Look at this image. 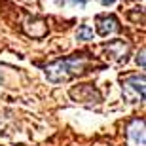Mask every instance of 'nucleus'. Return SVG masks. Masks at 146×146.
I'll use <instances>...</instances> for the list:
<instances>
[{"label": "nucleus", "instance_id": "7", "mask_svg": "<svg viewBox=\"0 0 146 146\" xmlns=\"http://www.w3.org/2000/svg\"><path fill=\"white\" fill-rule=\"evenodd\" d=\"M59 6H65V4H72V6H80V8H84V6L87 4V0H55Z\"/></svg>", "mask_w": 146, "mask_h": 146}, {"label": "nucleus", "instance_id": "5", "mask_svg": "<svg viewBox=\"0 0 146 146\" xmlns=\"http://www.w3.org/2000/svg\"><path fill=\"white\" fill-rule=\"evenodd\" d=\"M95 23H97V33L101 36H108L110 33L118 31V19H116V15H97L95 17Z\"/></svg>", "mask_w": 146, "mask_h": 146}, {"label": "nucleus", "instance_id": "2", "mask_svg": "<svg viewBox=\"0 0 146 146\" xmlns=\"http://www.w3.org/2000/svg\"><path fill=\"white\" fill-rule=\"evenodd\" d=\"M121 89L127 101L142 103L144 101V74H129L121 78Z\"/></svg>", "mask_w": 146, "mask_h": 146}, {"label": "nucleus", "instance_id": "3", "mask_svg": "<svg viewBox=\"0 0 146 146\" xmlns=\"http://www.w3.org/2000/svg\"><path fill=\"white\" fill-rule=\"evenodd\" d=\"M127 146H144V119H133L127 125Z\"/></svg>", "mask_w": 146, "mask_h": 146}, {"label": "nucleus", "instance_id": "10", "mask_svg": "<svg viewBox=\"0 0 146 146\" xmlns=\"http://www.w3.org/2000/svg\"><path fill=\"white\" fill-rule=\"evenodd\" d=\"M0 82H2V72H0Z\"/></svg>", "mask_w": 146, "mask_h": 146}, {"label": "nucleus", "instance_id": "8", "mask_svg": "<svg viewBox=\"0 0 146 146\" xmlns=\"http://www.w3.org/2000/svg\"><path fill=\"white\" fill-rule=\"evenodd\" d=\"M137 65H141V68H144V49H141V53L137 55Z\"/></svg>", "mask_w": 146, "mask_h": 146}, {"label": "nucleus", "instance_id": "4", "mask_svg": "<svg viewBox=\"0 0 146 146\" xmlns=\"http://www.w3.org/2000/svg\"><path fill=\"white\" fill-rule=\"evenodd\" d=\"M70 95L76 99V101H82V103H89V101H101V93L95 89V87L91 86V84H84V86H78V87H74L70 91Z\"/></svg>", "mask_w": 146, "mask_h": 146}, {"label": "nucleus", "instance_id": "9", "mask_svg": "<svg viewBox=\"0 0 146 146\" xmlns=\"http://www.w3.org/2000/svg\"><path fill=\"white\" fill-rule=\"evenodd\" d=\"M101 2H103V6H110V4H114L116 0H101Z\"/></svg>", "mask_w": 146, "mask_h": 146}, {"label": "nucleus", "instance_id": "1", "mask_svg": "<svg viewBox=\"0 0 146 146\" xmlns=\"http://www.w3.org/2000/svg\"><path fill=\"white\" fill-rule=\"evenodd\" d=\"M86 61H87V53H74L70 57H65V59H59L51 65H48L44 68V72L48 76V80L53 82V84L66 82L68 78L86 70Z\"/></svg>", "mask_w": 146, "mask_h": 146}, {"label": "nucleus", "instance_id": "6", "mask_svg": "<svg viewBox=\"0 0 146 146\" xmlns=\"http://www.w3.org/2000/svg\"><path fill=\"white\" fill-rule=\"evenodd\" d=\"M76 38H78V40H84V42L93 40V29L87 27V25H82V27L78 29V33H76Z\"/></svg>", "mask_w": 146, "mask_h": 146}]
</instances>
